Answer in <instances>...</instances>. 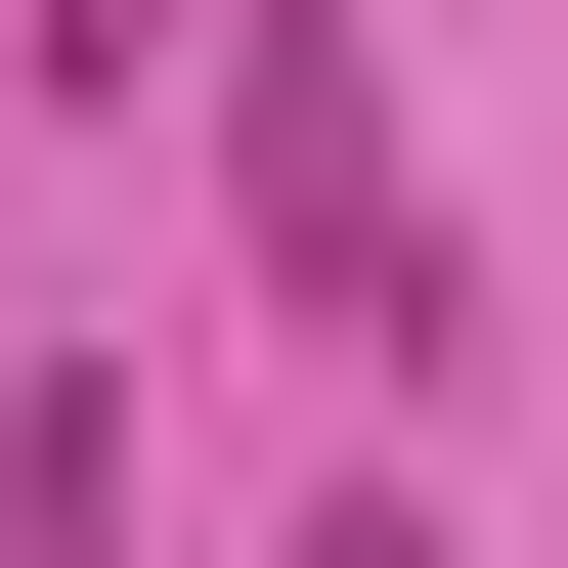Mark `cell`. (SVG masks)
Wrapping results in <instances>:
<instances>
[{
	"label": "cell",
	"mask_w": 568,
	"mask_h": 568,
	"mask_svg": "<svg viewBox=\"0 0 568 568\" xmlns=\"http://www.w3.org/2000/svg\"><path fill=\"white\" fill-rule=\"evenodd\" d=\"M219 219H263L351 351H481V306H437V175H394V88H351V0H219Z\"/></svg>",
	"instance_id": "6da1fadb"
},
{
	"label": "cell",
	"mask_w": 568,
	"mask_h": 568,
	"mask_svg": "<svg viewBox=\"0 0 568 568\" xmlns=\"http://www.w3.org/2000/svg\"><path fill=\"white\" fill-rule=\"evenodd\" d=\"M306 568H437V525H394V481H351V525H306Z\"/></svg>",
	"instance_id": "7a4b0ae2"
},
{
	"label": "cell",
	"mask_w": 568,
	"mask_h": 568,
	"mask_svg": "<svg viewBox=\"0 0 568 568\" xmlns=\"http://www.w3.org/2000/svg\"><path fill=\"white\" fill-rule=\"evenodd\" d=\"M44 44H88V88H132V0H44Z\"/></svg>",
	"instance_id": "3957f363"
}]
</instances>
